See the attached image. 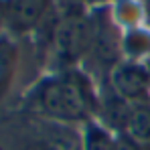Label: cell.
<instances>
[{"mask_svg": "<svg viewBox=\"0 0 150 150\" xmlns=\"http://www.w3.org/2000/svg\"><path fill=\"white\" fill-rule=\"evenodd\" d=\"M18 65V49L12 39L0 37V100L12 85V79Z\"/></svg>", "mask_w": 150, "mask_h": 150, "instance_id": "cell-6", "label": "cell"}, {"mask_svg": "<svg viewBox=\"0 0 150 150\" xmlns=\"http://www.w3.org/2000/svg\"><path fill=\"white\" fill-rule=\"evenodd\" d=\"M110 85L116 96L130 103H142L150 98V73L140 63H116L110 73Z\"/></svg>", "mask_w": 150, "mask_h": 150, "instance_id": "cell-3", "label": "cell"}, {"mask_svg": "<svg viewBox=\"0 0 150 150\" xmlns=\"http://www.w3.org/2000/svg\"><path fill=\"white\" fill-rule=\"evenodd\" d=\"M35 105L39 114L53 122H91L98 112L100 100L93 91L91 81L83 73L69 69L47 77L35 89Z\"/></svg>", "mask_w": 150, "mask_h": 150, "instance_id": "cell-1", "label": "cell"}, {"mask_svg": "<svg viewBox=\"0 0 150 150\" xmlns=\"http://www.w3.org/2000/svg\"><path fill=\"white\" fill-rule=\"evenodd\" d=\"M89 2H103V0H89Z\"/></svg>", "mask_w": 150, "mask_h": 150, "instance_id": "cell-15", "label": "cell"}, {"mask_svg": "<svg viewBox=\"0 0 150 150\" xmlns=\"http://www.w3.org/2000/svg\"><path fill=\"white\" fill-rule=\"evenodd\" d=\"M126 45H128L130 53H132V51H134V53H140V51H146V49H148V39H146L142 33H130V37H128V41H126Z\"/></svg>", "mask_w": 150, "mask_h": 150, "instance_id": "cell-10", "label": "cell"}, {"mask_svg": "<svg viewBox=\"0 0 150 150\" xmlns=\"http://www.w3.org/2000/svg\"><path fill=\"white\" fill-rule=\"evenodd\" d=\"M146 10H148V16H150V0H146Z\"/></svg>", "mask_w": 150, "mask_h": 150, "instance_id": "cell-13", "label": "cell"}, {"mask_svg": "<svg viewBox=\"0 0 150 150\" xmlns=\"http://www.w3.org/2000/svg\"><path fill=\"white\" fill-rule=\"evenodd\" d=\"M41 144L43 150H83V136L71 124L51 120L41 132Z\"/></svg>", "mask_w": 150, "mask_h": 150, "instance_id": "cell-5", "label": "cell"}, {"mask_svg": "<svg viewBox=\"0 0 150 150\" xmlns=\"http://www.w3.org/2000/svg\"><path fill=\"white\" fill-rule=\"evenodd\" d=\"M4 18H6V10H4V2L0 0V25L4 23Z\"/></svg>", "mask_w": 150, "mask_h": 150, "instance_id": "cell-12", "label": "cell"}, {"mask_svg": "<svg viewBox=\"0 0 150 150\" xmlns=\"http://www.w3.org/2000/svg\"><path fill=\"white\" fill-rule=\"evenodd\" d=\"M51 8V0H6V23L14 33H30L43 23Z\"/></svg>", "mask_w": 150, "mask_h": 150, "instance_id": "cell-4", "label": "cell"}, {"mask_svg": "<svg viewBox=\"0 0 150 150\" xmlns=\"http://www.w3.org/2000/svg\"><path fill=\"white\" fill-rule=\"evenodd\" d=\"M91 51L98 55L103 63H114L118 57V39L114 35V28L108 23L93 25V39H91Z\"/></svg>", "mask_w": 150, "mask_h": 150, "instance_id": "cell-7", "label": "cell"}, {"mask_svg": "<svg viewBox=\"0 0 150 150\" xmlns=\"http://www.w3.org/2000/svg\"><path fill=\"white\" fill-rule=\"evenodd\" d=\"M83 136V150H114L116 136L105 128L96 122H87Z\"/></svg>", "mask_w": 150, "mask_h": 150, "instance_id": "cell-9", "label": "cell"}, {"mask_svg": "<svg viewBox=\"0 0 150 150\" xmlns=\"http://www.w3.org/2000/svg\"><path fill=\"white\" fill-rule=\"evenodd\" d=\"M91 39L93 25L83 14H67L59 21L53 33L55 53L65 65H73L91 51Z\"/></svg>", "mask_w": 150, "mask_h": 150, "instance_id": "cell-2", "label": "cell"}, {"mask_svg": "<svg viewBox=\"0 0 150 150\" xmlns=\"http://www.w3.org/2000/svg\"><path fill=\"white\" fill-rule=\"evenodd\" d=\"M146 69H148V73H150V59H148V65H146Z\"/></svg>", "mask_w": 150, "mask_h": 150, "instance_id": "cell-14", "label": "cell"}, {"mask_svg": "<svg viewBox=\"0 0 150 150\" xmlns=\"http://www.w3.org/2000/svg\"><path fill=\"white\" fill-rule=\"evenodd\" d=\"M130 138H134L140 146L150 144V103H132V112L126 124V132Z\"/></svg>", "mask_w": 150, "mask_h": 150, "instance_id": "cell-8", "label": "cell"}, {"mask_svg": "<svg viewBox=\"0 0 150 150\" xmlns=\"http://www.w3.org/2000/svg\"><path fill=\"white\" fill-rule=\"evenodd\" d=\"M114 150H142V146L134 140V138H130L128 134H118L116 136V146H114Z\"/></svg>", "mask_w": 150, "mask_h": 150, "instance_id": "cell-11", "label": "cell"}]
</instances>
